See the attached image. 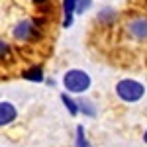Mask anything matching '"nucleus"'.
I'll return each mask as SVG.
<instances>
[{
  "instance_id": "nucleus-1",
  "label": "nucleus",
  "mask_w": 147,
  "mask_h": 147,
  "mask_svg": "<svg viewBox=\"0 0 147 147\" xmlns=\"http://www.w3.org/2000/svg\"><path fill=\"white\" fill-rule=\"evenodd\" d=\"M12 37L18 43H37L43 39V20L39 18H22L12 28Z\"/></svg>"
},
{
  "instance_id": "nucleus-2",
  "label": "nucleus",
  "mask_w": 147,
  "mask_h": 147,
  "mask_svg": "<svg viewBox=\"0 0 147 147\" xmlns=\"http://www.w3.org/2000/svg\"><path fill=\"white\" fill-rule=\"evenodd\" d=\"M114 92L124 104H137L145 96V84L137 79H120L114 86Z\"/></svg>"
},
{
  "instance_id": "nucleus-3",
  "label": "nucleus",
  "mask_w": 147,
  "mask_h": 147,
  "mask_svg": "<svg viewBox=\"0 0 147 147\" xmlns=\"http://www.w3.org/2000/svg\"><path fill=\"white\" fill-rule=\"evenodd\" d=\"M61 82L65 86V92H69V94H84V92L90 90L92 86L90 75L82 69H69L63 75Z\"/></svg>"
},
{
  "instance_id": "nucleus-4",
  "label": "nucleus",
  "mask_w": 147,
  "mask_h": 147,
  "mask_svg": "<svg viewBox=\"0 0 147 147\" xmlns=\"http://www.w3.org/2000/svg\"><path fill=\"white\" fill-rule=\"evenodd\" d=\"M124 30L129 39L143 43L147 41V16L137 14V16H129L124 24Z\"/></svg>"
},
{
  "instance_id": "nucleus-5",
  "label": "nucleus",
  "mask_w": 147,
  "mask_h": 147,
  "mask_svg": "<svg viewBox=\"0 0 147 147\" xmlns=\"http://www.w3.org/2000/svg\"><path fill=\"white\" fill-rule=\"evenodd\" d=\"M18 120V108L8 100H0V127H8Z\"/></svg>"
},
{
  "instance_id": "nucleus-6",
  "label": "nucleus",
  "mask_w": 147,
  "mask_h": 147,
  "mask_svg": "<svg viewBox=\"0 0 147 147\" xmlns=\"http://www.w3.org/2000/svg\"><path fill=\"white\" fill-rule=\"evenodd\" d=\"M96 22L100 24V26H104V28H112L114 24L118 22V12H116V8H112V6L100 8V10L96 12Z\"/></svg>"
},
{
  "instance_id": "nucleus-7",
  "label": "nucleus",
  "mask_w": 147,
  "mask_h": 147,
  "mask_svg": "<svg viewBox=\"0 0 147 147\" xmlns=\"http://www.w3.org/2000/svg\"><path fill=\"white\" fill-rule=\"evenodd\" d=\"M22 79L30 80V82H43L45 80V73H43V67L41 65H32L26 71H22Z\"/></svg>"
},
{
  "instance_id": "nucleus-8",
  "label": "nucleus",
  "mask_w": 147,
  "mask_h": 147,
  "mask_svg": "<svg viewBox=\"0 0 147 147\" xmlns=\"http://www.w3.org/2000/svg\"><path fill=\"white\" fill-rule=\"evenodd\" d=\"M79 114H84L86 118H96L98 114V108H96V102L86 98V96H80L79 100Z\"/></svg>"
},
{
  "instance_id": "nucleus-9",
  "label": "nucleus",
  "mask_w": 147,
  "mask_h": 147,
  "mask_svg": "<svg viewBox=\"0 0 147 147\" xmlns=\"http://www.w3.org/2000/svg\"><path fill=\"white\" fill-rule=\"evenodd\" d=\"M61 102H63V106L67 108V112L71 116H79V102L75 100L69 92H61Z\"/></svg>"
},
{
  "instance_id": "nucleus-10",
  "label": "nucleus",
  "mask_w": 147,
  "mask_h": 147,
  "mask_svg": "<svg viewBox=\"0 0 147 147\" xmlns=\"http://www.w3.org/2000/svg\"><path fill=\"white\" fill-rule=\"evenodd\" d=\"M75 147H92L88 137H86V131H84V125H77V134H75Z\"/></svg>"
},
{
  "instance_id": "nucleus-11",
  "label": "nucleus",
  "mask_w": 147,
  "mask_h": 147,
  "mask_svg": "<svg viewBox=\"0 0 147 147\" xmlns=\"http://www.w3.org/2000/svg\"><path fill=\"white\" fill-rule=\"evenodd\" d=\"M12 59V45L8 41L0 39V63H6Z\"/></svg>"
},
{
  "instance_id": "nucleus-12",
  "label": "nucleus",
  "mask_w": 147,
  "mask_h": 147,
  "mask_svg": "<svg viewBox=\"0 0 147 147\" xmlns=\"http://www.w3.org/2000/svg\"><path fill=\"white\" fill-rule=\"evenodd\" d=\"M90 6H92V0H79V4H77V14H84Z\"/></svg>"
},
{
  "instance_id": "nucleus-13",
  "label": "nucleus",
  "mask_w": 147,
  "mask_h": 147,
  "mask_svg": "<svg viewBox=\"0 0 147 147\" xmlns=\"http://www.w3.org/2000/svg\"><path fill=\"white\" fill-rule=\"evenodd\" d=\"M32 2H34V4H37V6H43V4H47V2H49V0H32Z\"/></svg>"
},
{
  "instance_id": "nucleus-14",
  "label": "nucleus",
  "mask_w": 147,
  "mask_h": 147,
  "mask_svg": "<svg viewBox=\"0 0 147 147\" xmlns=\"http://www.w3.org/2000/svg\"><path fill=\"white\" fill-rule=\"evenodd\" d=\"M143 143H145V145H147V129H145V131H143Z\"/></svg>"
}]
</instances>
